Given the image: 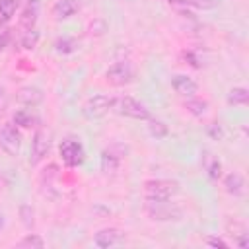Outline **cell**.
<instances>
[{"instance_id":"obj_11","label":"cell","mask_w":249,"mask_h":249,"mask_svg":"<svg viewBox=\"0 0 249 249\" xmlns=\"http://www.w3.org/2000/svg\"><path fill=\"white\" fill-rule=\"evenodd\" d=\"M37 18H39V2H37V0H29L27 6L23 8L21 16H19V25H21V29H25V31L35 29Z\"/></svg>"},{"instance_id":"obj_2","label":"cell","mask_w":249,"mask_h":249,"mask_svg":"<svg viewBox=\"0 0 249 249\" xmlns=\"http://www.w3.org/2000/svg\"><path fill=\"white\" fill-rule=\"evenodd\" d=\"M146 212L152 220L158 222H171L183 216V210L169 200H146Z\"/></svg>"},{"instance_id":"obj_18","label":"cell","mask_w":249,"mask_h":249,"mask_svg":"<svg viewBox=\"0 0 249 249\" xmlns=\"http://www.w3.org/2000/svg\"><path fill=\"white\" fill-rule=\"evenodd\" d=\"M19 2L18 0H0V23H6L14 18Z\"/></svg>"},{"instance_id":"obj_24","label":"cell","mask_w":249,"mask_h":249,"mask_svg":"<svg viewBox=\"0 0 249 249\" xmlns=\"http://www.w3.org/2000/svg\"><path fill=\"white\" fill-rule=\"evenodd\" d=\"M148 128H150V134L156 136V138H163L167 134V126L161 121H150Z\"/></svg>"},{"instance_id":"obj_1","label":"cell","mask_w":249,"mask_h":249,"mask_svg":"<svg viewBox=\"0 0 249 249\" xmlns=\"http://www.w3.org/2000/svg\"><path fill=\"white\" fill-rule=\"evenodd\" d=\"M179 193V183L171 179H150L144 183L146 200H169Z\"/></svg>"},{"instance_id":"obj_32","label":"cell","mask_w":249,"mask_h":249,"mask_svg":"<svg viewBox=\"0 0 249 249\" xmlns=\"http://www.w3.org/2000/svg\"><path fill=\"white\" fill-rule=\"evenodd\" d=\"M4 226H6V216H4V212L0 210V233H2V230H4Z\"/></svg>"},{"instance_id":"obj_28","label":"cell","mask_w":249,"mask_h":249,"mask_svg":"<svg viewBox=\"0 0 249 249\" xmlns=\"http://www.w3.org/2000/svg\"><path fill=\"white\" fill-rule=\"evenodd\" d=\"M206 243L212 245V247H222V249H228V243L222 241L220 237H206Z\"/></svg>"},{"instance_id":"obj_31","label":"cell","mask_w":249,"mask_h":249,"mask_svg":"<svg viewBox=\"0 0 249 249\" xmlns=\"http://www.w3.org/2000/svg\"><path fill=\"white\" fill-rule=\"evenodd\" d=\"M208 130H210V132H214V136H222V130H220V126L216 128V124H212Z\"/></svg>"},{"instance_id":"obj_5","label":"cell","mask_w":249,"mask_h":249,"mask_svg":"<svg viewBox=\"0 0 249 249\" xmlns=\"http://www.w3.org/2000/svg\"><path fill=\"white\" fill-rule=\"evenodd\" d=\"M113 103H115V97L99 93V95L89 97V99L84 103L82 113H84L86 119H101L103 115H107V113L113 109Z\"/></svg>"},{"instance_id":"obj_27","label":"cell","mask_w":249,"mask_h":249,"mask_svg":"<svg viewBox=\"0 0 249 249\" xmlns=\"http://www.w3.org/2000/svg\"><path fill=\"white\" fill-rule=\"evenodd\" d=\"M183 2H187L189 6H195V8H202V10L214 8L218 4V0H183Z\"/></svg>"},{"instance_id":"obj_9","label":"cell","mask_w":249,"mask_h":249,"mask_svg":"<svg viewBox=\"0 0 249 249\" xmlns=\"http://www.w3.org/2000/svg\"><path fill=\"white\" fill-rule=\"evenodd\" d=\"M171 86H173V89H175L179 95H183V97H193V95L196 93V89H198L196 82H195L193 78L185 76V74H177V76H173Z\"/></svg>"},{"instance_id":"obj_14","label":"cell","mask_w":249,"mask_h":249,"mask_svg":"<svg viewBox=\"0 0 249 249\" xmlns=\"http://www.w3.org/2000/svg\"><path fill=\"white\" fill-rule=\"evenodd\" d=\"M224 187H226V191L230 195L239 196L243 193V189H245V181H243V177L239 173H228L226 179H224Z\"/></svg>"},{"instance_id":"obj_30","label":"cell","mask_w":249,"mask_h":249,"mask_svg":"<svg viewBox=\"0 0 249 249\" xmlns=\"http://www.w3.org/2000/svg\"><path fill=\"white\" fill-rule=\"evenodd\" d=\"M6 41H8V33L0 29V51L4 49V45H6Z\"/></svg>"},{"instance_id":"obj_13","label":"cell","mask_w":249,"mask_h":249,"mask_svg":"<svg viewBox=\"0 0 249 249\" xmlns=\"http://www.w3.org/2000/svg\"><path fill=\"white\" fill-rule=\"evenodd\" d=\"M78 4L74 0H58L54 6H53V16L54 19H66L70 16H74L78 12Z\"/></svg>"},{"instance_id":"obj_12","label":"cell","mask_w":249,"mask_h":249,"mask_svg":"<svg viewBox=\"0 0 249 249\" xmlns=\"http://www.w3.org/2000/svg\"><path fill=\"white\" fill-rule=\"evenodd\" d=\"M18 101L23 103V105L33 107V105H37V103L43 101V91L37 86H23L18 91Z\"/></svg>"},{"instance_id":"obj_20","label":"cell","mask_w":249,"mask_h":249,"mask_svg":"<svg viewBox=\"0 0 249 249\" xmlns=\"http://www.w3.org/2000/svg\"><path fill=\"white\" fill-rule=\"evenodd\" d=\"M33 123H35V115H33L29 109H19V111H16V115H14V124H19V126H23V128H29V126H33Z\"/></svg>"},{"instance_id":"obj_4","label":"cell","mask_w":249,"mask_h":249,"mask_svg":"<svg viewBox=\"0 0 249 249\" xmlns=\"http://www.w3.org/2000/svg\"><path fill=\"white\" fill-rule=\"evenodd\" d=\"M113 109H115L119 115H124V117H130V119H136V121H146V119H150V111L146 109V105L140 103V101H136V99L130 97V95L117 97L115 103H113Z\"/></svg>"},{"instance_id":"obj_15","label":"cell","mask_w":249,"mask_h":249,"mask_svg":"<svg viewBox=\"0 0 249 249\" xmlns=\"http://www.w3.org/2000/svg\"><path fill=\"white\" fill-rule=\"evenodd\" d=\"M119 161H121V156H117L113 150H105L101 154V169H103V173H115L119 169Z\"/></svg>"},{"instance_id":"obj_29","label":"cell","mask_w":249,"mask_h":249,"mask_svg":"<svg viewBox=\"0 0 249 249\" xmlns=\"http://www.w3.org/2000/svg\"><path fill=\"white\" fill-rule=\"evenodd\" d=\"M6 107H8V93H6V89L0 86V113H2Z\"/></svg>"},{"instance_id":"obj_23","label":"cell","mask_w":249,"mask_h":249,"mask_svg":"<svg viewBox=\"0 0 249 249\" xmlns=\"http://www.w3.org/2000/svg\"><path fill=\"white\" fill-rule=\"evenodd\" d=\"M37 41H39V33L35 31V29H29V31H25V35H23V39H21V47L23 49H35V45H37Z\"/></svg>"},{"instance_id":"obj_25","label":"cell","mask_w":249,"mask_h":249,"mask_svg":"<svg viewBox=\"0 0 249 249\" xmlns=\"http://www.w3.org/2000/svg\"><path fill=\"white\" fill-rule=\"evenodd\" d=\"M19 216H21V222H23V226L25 228H31L33 226V208L29 206V204H23L21 208H19Z\"/></svg>"},{"instance_id":"obj_17","label":"cell","mask_w":249,"mask_h":249,"mask_svg":"<svg viewBox=\"0 0 249 249\" xmlns=\"http://www.w3.org/2000/svg\"><path fill=\"white\" fill-rule=\"evenodd\" d=\"M185 109H187L191 115H195V117H202V115L208 111V103H206L204 99L189 97V99L185 101Z\"/></svg>"},{"instance_id":"obj_16","label":"cell","mask_w":249,"mask_h":249,"mask_svg":"<svg viewBox=\"0 0 249 249\" xmlns=\"http://www.w3.org/2000/svg\"><path fill=\"white\" fill-rule=\"evenodd\" d=\"M247 101H249V91H247V88L237 86V88H231V89L228 91V103H230V105H245Z\"/></svg>"},{"instance_id":"obj_6","label":"cell","mask_w":249,"mask_h":249,"mask_svg":"<svg viewBox=\"0 0 249 249\" xmlns=\"http://www.w3.org/2000/svg\"><path fill=\"white\" fill-rule=\"evenodd\" d=\"M0 148L10 154V156H18L21 150V134L16 128L14 123H4L0 126Z\"/></svg>"},{"instance_id":"obj_3","label":"cell","mask_w":249,"mask_h":249,"mask_svg":"<svg viewBox=\"0 0 249 249\" xmlns=\"http://www.w3.org/2000/svg\"><path fill=\"white\" fill-rule=\"evenodd\" d=\"M51 144H53V134H51V130L45 128V126L37 128L35 134H33V140H31L29 163H31V165L41 163V161L47 158V154H49V150H51Z\"/></svg>"},{"instance_id":"obj_8","label":"cell","mask_w":249,"mask_h":249,"mask_svg":"<svg viewBox=\"0 0 249 249\" xmlns=\"http://www.w3.org/2000/svg\"><path fill=\"white\" fill-rule=\"evenodd\" d=\"M105 78L113 86H124V84H130L132 82L134 68H132V64L128 60H119L113 66H109V70L105 72Z\"/></svg>"},{"instance_id":"obj_10","label":"cell","mask_w":249,"mask_h":249,"mask_svg":"<svg viewBox=\"0 0 249 249\" xmlns=\"http://www.w3.org/2000/svg\"><path fill=\"white\" fill-rule=\"evenodd\" d=\"M121 239H123V231H119L117 228H103V230H99V231L95 233V237H93L95 245H97V247H103V249H107V247L119 243Z\"/></svg>"},{"instance_id":"obj_21","label":"cell","mask_w":249,"mask_h":249,"mask_svg":"<svg viewBox=\"0 0 249 249\" xmlns=\"http://www.w3.org/2000/svg\"><path fill=\"white\" fill-rule=\"evenodd\" d=\"M204 169L210 179H218L222 175V163L216 158H212L210 154H206V158H204Z\"/></svg>"},{"instance_id":"obj_26","label":"cell","mask_w":249,"mask_h":249,"mask_svg":"<svg viewBox=\"0 0 249 249\" xmlns=\"http://www.w3.org/2000/svg\"><path fill=\"white\" fill-rule=\"evenodd\" d=\"M54 49L58 51V53H72L74 49H76V43L72 41V39H58L56 43H54Z\"/></svg>"},{"instance_id":"obj_7","label":"cell","mask_w":249,"mask_h":249,"mask_svg":"<svg viewBox=\"0 0 249 249\" xmlns=\"http://www.w3.org/2000/svg\"><path fill=\"white\" fill-rule=\"evenodd\" d=\"M60 158L64 161V165L68 167H78L82 165V161L86 160V152H84V146L78 142V140H62L60 144Z\"/></svg>"},{"instance_id":"obj_19","label":"cell","mask_w":249,"mask_h":249,"mask_svg":"<svg viewBox=\"0 0 249 249\" xmlns=\"http://www.w3.org/2000/svg\"><path fill=\"white\" fill-rule=\"evenodd\" d=\"M18 247H21V249H43L45 247V241L37 233H27L25 237H21L18 241Z\"/></svg>"},{"instance_id":"obj_22","label":"cell","mask_w":249,"mask_h":249,"mask_svg":"<svg viewBox=\"0 0 249 249\" xmlns=\"http://www.w3.org/2000/svg\"><path fill=\"white\" fill-rule=\"evenodd\" d=\"M167 2V6L171 8V10H175L179 16H183V18H193L195 14L191 12V8H189V4L187 2H183V0H165Z\"/></svg>"}]
</instances>
